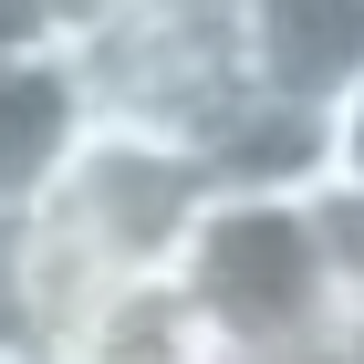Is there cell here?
Listing matches in <instances>:
<instances>
[{"label":"cell","mask_w":364,"mask_h":364,"mask_svg":"<svg viewBox=\"0 0 364 364\" xmlns=\"http://www.w3.org/2000/svg\"><path fill=\"white\" fill-rule=\"evenodd\" d=\"M219 208L208 156L146 125H84V146L63 156V177L31 208V281H42V333H73L105 291L136 281H177L198 219Z\"/></svg>","instance_id":"cell-1"},{"label":"cell","mask_w":364,"mask_h":364,"mask_svg":"<svg viewBox=\"0 0 364 364\" xmlns=\"http://www.w3.org/2000/svg\"><path fill=\"white\" fill-rule=\"evenodd\" d=\"M177 291L219 333V354H250V364H312L323 343H343L312 208H291V198H219L177 260Z\"/></svg>","instance_id":"cell-2"},{"label":"cell","mask_w":364,"mask_h":364,"mask_svg":"<svg viewBox=\"0 0 364 364\" xmlns=\"http://www.w3.org/2000/svg\"><path fill=\"white\" fill-rule=\"evenodd\" d=\"M73 73H84L94 125H146V136H177V146H208L260 94L240 0H146L125 31L73 53Z\"/></svg>","instance_id":"cell-3"},{"label":"cell","mask_w":364,"mask_h":364,"mask_svg":"<svg viewBox=\"0 0 364 364\" xmlns=\"http://www.w3.org/2000/svg\"><path fill=\"white\" fill-rule=\"evenodd\" d=\"M250 31V84L333 114L364 84V0H240Z\"/></svg>","instance_id":"cell-4"},{"label":"cell","mask_w":364,"mask_h":364,"mask_svg":"<svg viewBox=\"0 0 364 364\" xmlns=\"http://www.w3.org/2000/svg\"><path fill=\"white\" fill-rule=\"evenodd\" d=\"M198 156H208L219 198H291V208H312L333 188V114L291 105V94H250Z\"/></svg>","instance_id":"cell-5"},{"label":"cell","mask_w":364,"mask_h":364,"mask_svg":"<svg viewBox=\"0 0 364 364\" xmlns=\"http://www.w3.org/2000/svg\"><path fill=\"white\" fill-rule=\"evenodd\" d=\"M94 105H84V73L73 53H42V63H0V219H31L42 188L63 177V156L84 146Z\"/></svg>","instance_id":"cell-6"},{"label":"cell","mask_w":364,"mask_h":364,"mask_svg":"<svg viewBox=\"0 0 364 364\" xmlns=\"http://www.w3.org/2000/svg\"><path fill=\"white\" fill-rule=\"evenodd\" d=\"M219 333L188 312L177 281H136V291H105V302L63 333V364H208Z\"/></svg>","instance_id":"cell-7"},{"label":"cell","mask_w":364,"mask_h":364,"mask_svg":"<svg viewBox=\"0 0 364 364\" xmlns=\"http://www.w3.org/2000/svg\"><path fill=\"white\" fill-rule=\"evenodd\" d=\"M312 240H323L333 323H343V333H364V188H323V198H312Z\"/></svg>","instance_id":"cell-8"},{"label":"cell","mask_w":364,"mask_h":364,"mask_svg":"<svg viewBox=\"0 0 364 364\" xmlns=\"http://www.w3.org/2000/svg\"><path fill=\"white\" fill-rule=\"evenodd\" d=\"M42 333V281H31V219H0V364L31 354Z\"/></svg>","instance_id":"cell-9"},{"label":"cell","mask_w":364,"mask_h":364,"mask_svg":"<svg viewBox=\"0 0 364 364\" xmlns=\"http://www.w3.org/2000/svg\"><path fill=\"white\" fill-rule=\"evenodd\" d=\"M42 11H53V53H94L105 31H125V21H136L146 0H42Z\"/></svg>","instance_id":"cell-10"},{"label":"cell","mask_w":364,"mask_h":364,"mask_svg":"<svg viewBox=\"0 0 364 364\" xmlns=\"http://www.w3.org/2000/svg\"><path fill=\"white\" fill-rule=\"evenodd\" d=\"M53 53V11L42 0H0V63H42Z\"/></svg>","instance_id":"cell-11"},{"label":"cell","mask_w":364,"mask_h":364,"mask_svg":"<svg viewBox=\"0 0 364 364\" xmlns=\"http://www.w3.org/2000/svg\"><path fill=\"white\" fill-rule=\"evenodd\" d=\"M333 188H364V84L333 105Z\"/></svg>","instance_id":"cell-12"},{"label":"cell","mask_w":364,"mask_h":364,"mask_svg":"<svg viewBox=\"0 0 364 364\" xmlns=\"http://www.w3.org/2000/svg\"><path fill=\"white\" fill-rule=\"evenodd\" d=\"M11 364H63V343H31V354H11Z\"/></svg>","instance_id":"cell-13"}]
</instances>
